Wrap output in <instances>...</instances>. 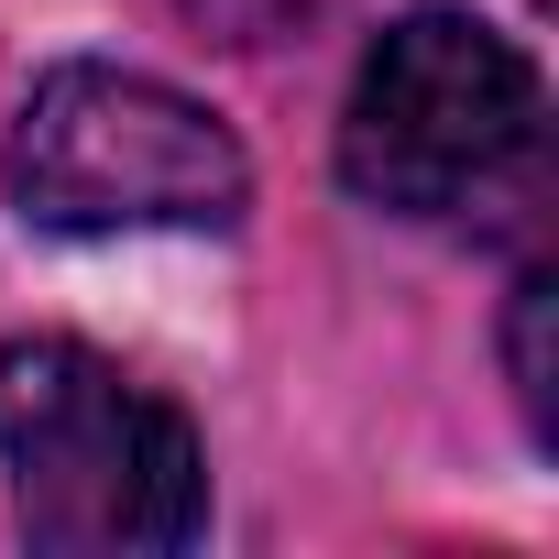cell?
Here are the masks:
<instances>
[{"mask_svg":"<svg viewBox=\"0 0 559 559\" xmlns=\"http://www.w3.org/2000/svg\"><path fill=\"white\" fill-rule=\"evenodd\" d=\"M537 154V67L472 12H406L341 110V176L395 219H450Z\"/></svg>","mask_w":559,"mask_h":559,"instance_id":"obj_3","label":"cell"},{"mask_svg":"<svg viewBox=\"0 0 559 559\" xmlns=\"http://www.w3.org/2000/svg\"><path fill=\"white\" fill-rule=\"evenodd\" d=\"M548 319H559V274H526L515 319H504V362H515V406H526L537 439H559V406H548Z\"/></svg>","mask_w":559,"mask_h":559,"instance_id":"obj_4","label":"cell"},{"mask_svg":"<svg viewBox=\"0 0 559 559\" xmlns=\"http://www.w3.org/2000/svg\"><path fill=\"white\" fill-rule=\"evenodd\" d=\"M12 198L45 230H230L252 165L187 88L132 67H56L23 99Z\"/></svg>","mask_w":559,"mask_h":559,"instance_id":"obj_2","label":"cell"},{"mask_svg":"<svg viewBox=\"0 0 559 559\" xmlns=\"http://www.w3.org/2000/svg\"><path fill=\"white\" fill-rule=\"evenodd\" d=\"M187 12H198L219 45H274V34L308 12V0H187Z\"/></svg>","mask_w":559,"mask_h":559,"instance_id":"obj_5","label":"cell"},{"mask_svg":"<svg viewBox=\"0 0 559 559\" xmlns=\"http://www.w3.org/2000/svg\"><path fill=\"white\" fill-rule=\"evenodd\" d=\"M0 472L34 548L121 559L187 548L209 515V472L187 417L88 341H12L0 352Z\"/></svg>","mask_w":559,"mask_h":559,"instance_id":"obj_1","label":"cell"}]
</instances>
